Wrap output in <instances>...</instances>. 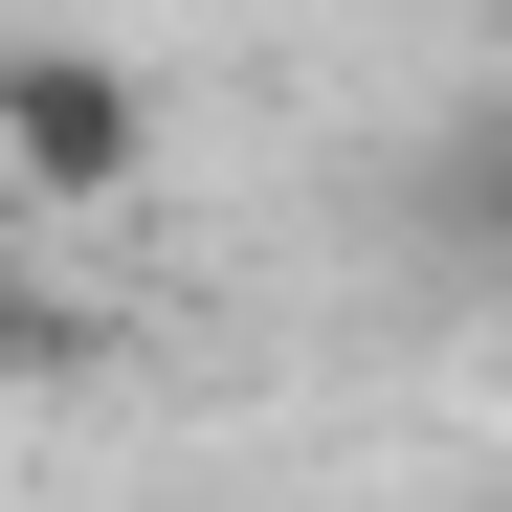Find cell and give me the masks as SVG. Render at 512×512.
Here are the masks:
<instances>
[{"label":"cell","mask_w":512,"mask_h":512,"mask_svg":"<svg viewBox=\"0 0 512 512\" xmlns=\"http://www.w3.org/2000/svg\"><path fill=\"white\" fill-rule=\"evenodd\" d=\"M0 179H45V201L156 179V67H112V45H0Z\"/></svg>","instance_id":"obj_1"},{"label":"cell","mask_w":512,"mask_h":512,"mask_svg":"<svg viewBox=\"0 0 512 512\" xmlns=\"http://www.w3.org/2000/svg\"><path fill=\"white\" fill-rule=\"evenodd\" d=\"M423 223L512 268V67H468V90H446V134H423Z\"/></svg>","instance_id":"obj_2"}]
</instances>
